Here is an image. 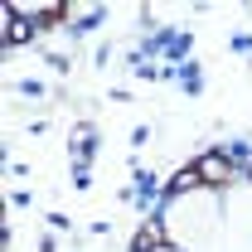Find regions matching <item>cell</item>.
<instances>
[{"instance_id":"6da1fadb","label":"cell","mask_w":252,"mask_h":252,"mask_svg":"<svg viewBox=\"0 0 252 252\" xmlns=\"http://www.w3.org/2000/svg\"><path fill=\"white\" fill-rule=\"evenodd\" d=\"M199 180H209V185H223V180H228V165H223L219 156L199 160Z\"/></svg>"},{"instance_id":"7a4b0ae2","label":"cell","mask_w":252,"mask_h":252,"mask_svg":"<svg viewBox=\"0 0 252 252\" xmlns=\"http://www.w3.org/2000/svg\"><path fill=\"white\" fill-rule=\"evenodd\" d=\"M30 34H34V25H25V20H20V15L10 10V25H5V39H10V44H25Z\"/></svg>"},{"instance_id":"3957f363","label":"cell","mask_w":252,"mask_h":252,"mask_svg":"<svg viewBox=\"0 0 252 252\" xmlns=\"http://www.w3.org/2000/svg\"><path fill=\"white\" fill-rule=\"evenodd\" d=\"M136 248L141 252H151V248H160V228H146L141 238H136Z\"/></svg>"}]
</instances>
